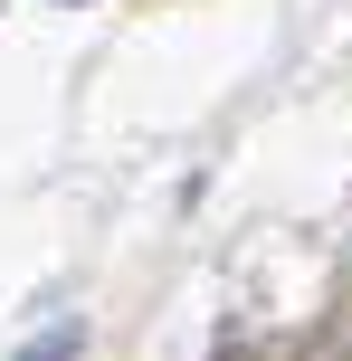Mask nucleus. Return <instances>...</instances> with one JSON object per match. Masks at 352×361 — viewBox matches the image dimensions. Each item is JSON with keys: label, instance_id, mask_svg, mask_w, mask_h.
<instances>
[{"label": "nucleus", "instance_id": "nucleus-1", "mask_svg": "<svg viewBox=\"0 0 352 361\" xmlns=\"http://www.w3.org/2000/svg\"><path fill=\"white\" fill-rule=\"evenodd\" d=\"M19 361H76V324H48V333H38Z\"/></svg>", "mask_w": 352, "mask_h": 361}]
</instances>
